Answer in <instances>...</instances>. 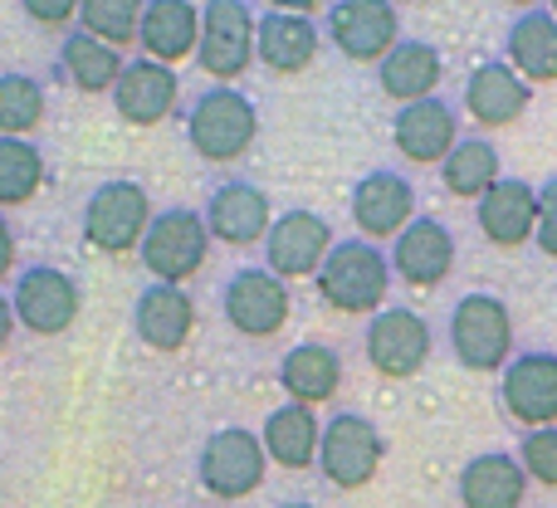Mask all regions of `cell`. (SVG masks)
<instances>
[{
	"label": "cell",
	"mask_w": 557,
	"mask_h": 508,
	"mask_svg": "<svg viewBox=\"0 0 557 508\" xmlns=\"http://www.w3.org/2000/svg\"><path fill=\"white\" fill-rule=\"evenodd\" d=\"M392 259L376 250L372 240H337L327 250L323 269H318V298H323L333 313L347 318H372L386 308V294H392Z\"/></svg>",
	"instance_id": "6da1fadb"
},
{
	"label": "cell",
	"mask_w": 557,
	"mask_h": 508,
	"mask_svg": "<svg viewBox=\"0 0 557 508\" xmlns=\"http://www.w3.org/2000/svg\"><path fill=\"white\" fill-rule=\"evenodd\" d=\"M186 137H191V152L211 166H231L260 137V113L255 103L231 84H215L206 94H196L191 117H186Z\"/></svg>",
	"instance_id": "7a4b0ae2"
},
{
	"label": "cell",
	"mask_w": 557,
	"mask_h": 508,
	"mask_svg": "<svg viewBox=\"0 0 557 508\" xmlns=\"http://www.w3.org/2000/svg\"><path fill=\"white\" fill-rule=\"evenodd\" d=\"M450 352L465 372H504L513 362V313L499 294H474L455 298L450 308Z\"/></svg>",
	"instance_id": "3957f363"
},
{
	"label": "cell",
	"mask_w": 557,
	"mask_h": 508,
	"mask_svg": "<svg viewBox=\"0 0 557 508\" xmlns=\"http://www.w3.org/2000/svg\"><path fill=\"white\" fill-rule=\"evenodd\" d=\"M206 255H211V231H206V215L191 206L157 211L137 245V259L152 274V284H186L191 274H201Z\"/></svg>",
	"instance_id": "277c9868"
},
{
	"label": "cell",
	"mask_w": 557,
	"mask_h": 508,
	"mask_svg": "<svg viewBox=\"0 0 557 508\" xmlns=\"http://www.w3.org/2000/svg\"><path fill=\"white\" fill-rule=\"evenodd\" d=\"M147 225H152V196L133 176H113V182L94 186V196L84 201V240L98 255H133Z\"/></svg>",
	"instance_id": "5b68a950"
},
{
	"label": "cell",
	"mask_w": 557,
	"mask_h": 508,
	"mask_svg": "<svg viewBox=\"0 0 557 508\" xmlns=\"http://www.w3.org/2000/svg\"><path fill=\"white\" fill-rule=\"evenodd\" d=\"M264 470H270L264 441L245 425H225V431L206 435L201 455H196V480L211 499H250L264 484Z\"/></svg>",
	"instance_id": "8992f818"
},
{
	"label": "cell",
	"mask_w": 557,
	"mask_h": 508,
	"mask_svg": "<svg viewBox=\"0 0 557 508\" xmlns=\"http://www.w3.org/2000/svg\"><path fill=\"white\" fill-rule=\"evenodd\" d=\"M386 441L362 411H337L323 425V445H318V470L333 490H367L382 470Z\"/></svg>",
	"instance_id": "52a82bcc"
},
{
	"label": "cell",
	"mask_w": 557,
	"mask_h": 508,
	"mask_svg": "<svg viewBox=\"0 0 557 508\" xmlns=\"http://www.w3.org/2000/svg\"><path fill=\"white\" fill-rule=\"evenodd\" d=\"M431 347H435L431 323L416 308H382V313L367 318L362 352L372 362V372L386 376V382H411L431 362Z\"/></svg>",
	"instance_id": "ba28073f"
},
{
	"label": "cell",
	"mask_w": 557,
	"mask_h": 508,
	"mask_svg": "<svg viewBox=\"0 0 557 508\" xmlns=\"http://www.w3.org/2000/svg\"><path fill=\"white\" fill-rule=\"evenodd\" d=\"M221 313L240 337H274L284 333L288 313H294V298H288L284 278L270 274L264 264H245L225 278Z\"/></svg>",
	"instance_id": "9c48e42d"
},
{
	"label": "cell",
	"mask_w": 557,
	"mask_h": 508,
	"mask_svg": "<svg viewBox=\"0 0 557 508\" xmlns=\"http://www.w3.org/2000/svg\"><path fill=\"white\" fill-rule=\"evenodd\" d=\"M10 308H15V323L35 337H59L74 327L84 294L78 284L54 264H29L20 269L15 288H10Z\"/></svg>",
	"instance_id": "30bf717a"
},
{
	"label": "cell",
	"mask_w": 557,
	"mask_h": 508,
	"mask_svg": "<svg viewBox=\"0 0 557 508\" xmlns=\"http://www.w3.org/2000/svg\"><path fill=\"white\" fill-rule=\"evenodd\" d=\"M327 45L352 64H382L401 45V15L392 0H333L327 5Z\"/></svg>",
	"instance_id": "8fae6325"
},
{
	"label": "cell",
	"mask_w": 557,
	"mask_h": 508,
	"mask_svg": "<svg viewBox=\"0 0 557 508\" xmlns=\"http://www.w3.org/2000/svg\"><path fill=\"white\" fill-rule=\"evenodd\" d=\"M196 64L215 84H235L255 64V15L245 0H206L201 5V45Z\"/></svg>",
	"instance_id": "7c38bea8"
},
{
	"label": "cell",
	"mask_w": 557,
	"mask_h": 508,
	"mask_svg": "<svg viewBox=\"0 0 557 508\" xmlns=\"http://www.w3.org/2000/svg\"><path fill=\"white\" fill-rule=\"evenodd\" d=\"M499 401L523 431L557 425V352H513V362L499 372Z\"/></svg>",
	"instance_id": "4fadbf2b"
},
{
	"label": "cell",
	"mask_w": 557,
	"mask_h": 508,
	"mask_svg": "<svg viewBox=\"0 0 557 508\" xmlns=\"http://www.w3.org/2000/svg\"><path fill=\"white\" fill-rule=\"evenodd\" d=\"M333 225L318 211H284L274 215L270 235H264V269L288 278H318L327 250H333Z\"/></svg>",
	"instance_id": "5bb4252c"
},
{
	"label": "cell",
	"mask_w": 557,
	"mask_h": 508,
	"mask_svg": "<svg viewBox=\"0 0 557 508\" xmlns=\"http://www.w3.org/2000/svg\"><path fill=\"white\" fill-rule=\"evenodd\" d=\"M474 225L484 245L494 250H523L539 235V186L523 176H499L490 191L474 201Z\"/></svg>",
	"instance_id": "9a60e30c"
},
{
	"label": "cell",
	"mask_w": 557,
	"mask_h": 508,
	"mask_svg": "<svg viewBox=\"0 0 557 508\" xmlns=\"http://www.w3.org/2000/svg\"><path fill=\"white\" fill-rule=\"evenodd\" d=\"M352 221H357V231H362V240H372V245L376 240H396V235L416 221V186H411V176L392 172V166L357 176V186H352Z\"/></svg>",
	"instance_id": "2e32d148"
},
{
	"label": "cell",
	"mask_w": 557,
	"mask_h": 508,
	"mask_svg": "<svg viewBox=\"0 0 557 508\" xmlns=\"http://www.w3.org/2000/svg\"><path fill=\"white\" fill-rule=\"evenodd\" d=\"M455 235L435 215H416L401 235L392 240V274L411 288H441L455 274Z\"/></svg>",
	"instance_id": "e0dca14e"
},
{
	"label": "cell",
	"mask_w": 557,
	"mask_h": 508,
	"mask_svg": "<svg viewBox=\"0 0 557 508\" xmlns=\"http://www.w3.org/2000/svg\"><path fill=\"white\" fill-rule=\"evenodd\" d=\"M460 143V113L445 98H421V103L396 108L392 117V147L411 166H441Z\"/></svg>",
	"instance_id": "ac0fdd59"
},
{
	"label": "cell",
	"mask_w": 557,
	"mask_h": 508,
	"mask_svg": "<svg viewBox=\"0 0 557 508\" xmlns=\"http://www.w3.org/2000/svg\"><path fill=\"white\" fill-rule=\"evenodd\" d=\"M201 215H206L211 240L235 245V250L260 245L264 235H270V225H274L270 196H264V186H255V182H221L211 191V201H206Z\"/></svg>",
	"instance_id": "d6986e66"
},
{
	"label": "cell",
	"mask_w": 557,
	"mask_h": 508,
	"mask_svg": "<svg viewBox=\"0 0 557 508\" xmlns=\"http://www.w3.org/2000/svg\"><path fill=\"white\" fill-rule=\"evenodd\" d=\"M465 113L484 127V133H499V127H513L533 103V88L513 74L504 59H484V64L470 69L465 78Z\"/></svg>",
	"instance_id": "ffe728a7"
},
{
	"label": "cell",
	"mask_w": 557,
	"mask_h": 508,
	"mask_svg": "<svg viewBox=\"0 0 557 508\" xmlns=\"http://www.w3.org/2000/svg\"><path fill=\"white\" fill-rule=\"evenodd\" d=\"M176 98H182V84H176V69L157 64V59H127L123 78L113 88V108L123 123L133 127H157L172 117Z\"/></svg>",
	"instance_id": "44dd1931"
},
{
	"label": "cell",
	"mask_w": 557,
	"mask_h": 508,
	"mask_svg": "<svg viewBox=\"0 0 557 508\" xmlns=\"http://www.w3.org/2000/svg\"><path fill=\"white\" fill-rule=\"evenodd\" d=\"M133 327L152 352H182L196 333V298L182 284H147L133 303Z\"/></svg>",
	"instance_id": "7402d4cb"
},
{
	"label": "cell",
	"mask_w": 557,
	"mask_h": 508,
	"mask_svg": "<svg viewBox=\"0 0 557 508\" xmlns=\"http://www.w3.org/2000/svg\"><path fill=\"white\" fill-rule=\"evenodd\" d=\"M504 64L529 88L557 84V15L548 5L519 10V20L504 29Z\"/></svg>",
	"instance_id": "603a6c76"
},
{
	"label": "cell",
	"mask_w": 557,
	"mask_h": 508,
	"mask_svg": "<svg viewBox=\"0 0 557 508\" xmlns=\"http://www.w3.org/2000/svg\"><path fill=\"white\" fill-rule=\"evenodd\" d=\"M196 45H201V5H191V0H147L143 29H137L143 59H157V64L172 69L182 59H191Z\"/></svg>",
	"instance_id": "cb8c5ba5"
},
{
	"label": "cell",
	"mask_w": 557,
	"mask_h": 508,
	"mask_svg": "<svg viewBox=\"0 0 557 508\" xmlns=\"http://www.w3.org/2000/svg\"><path fill=\"white\" fill-rule=\"evenodd\" d=\"M441 78H445V59L431 39H401V45L376 64V84H382V94L392 98L396 108L435 98Z\"/></svg>",
	"instance_id": "d4e9b609"
},
{
	"label": "cell",
	"mask_w": 557,
	"mask_h": 508,
	"mask_svg": "<svg viewBox=\"0 0 557 508\" xmlns=\"http://www.w3.org/2000/svg\"><path fill=\"white\" fill-rule=\"evenodd\" d=\"M318 45H323V29L313 25V15L270 10V15L255 20V59L270 64L274 74H304L318 59Z\"/></svg>",
	"instance_id": "484cf974"
},
{
	"label": "cell",
	"mask_w": 557,
	"mask_h": 508,
	"mask_svg": "<svg viewBox=\"0 0 557 508\" xmlns=\"http://www.w3.org/2000/svg\"><path fill=\"white\" fill-rule=\"evenodd\" d=\"M264 455L278 470H313L318 464V445H323V421L313 416V406H298V401H284L264 416Z\"/></svg>",
	"instance_id": "4316f807"
},
{
	"label": "cell",
	"mask_w": 557,
	"mask_h": 508,
	"mask_svg": "<svg viewBox=\"0 0 557 508\" xmlns=\"http://www.w3.org/2000/svg\"><path fill=\"white\" fill-rule=\"evenodd\" d=\"M278 386L298 406H323L343 386V357L327 343H298L278 357Z\"/></svg>",
	"instance_id": "83f0119b"
},
{
	"label": "cell",
	"mask_w": 557,
	"mask_h": 508,
	"mask_svg": "<svg viewBox=\"0 0 557 508\" xmlns=\"http://www.w3.org/2000/svg\"><path fill=\"white\" fill-rule=\"evenodd\" d=\"M523 494H529V474H523L519 455L484 450L460 470L465 508H523Z\"/></svg>",
	"instance_id": "f1b7e54d"
},
{
	"label": "cell",
	"mask_w": 557,
	"mask_h": 508,
	"mask_svg": "<svg viewBox=\"0 0 557 508\" xmlns=\"http://www.w3.org/2000/svg\"><path fill=\"white\" fill-rule=\"evenodd\" d=\"M123 69H127V59L113 45H103V39L84 35V29H74L59 45V78L74 84L78 94H113Z\"/></svg>",
	"instance_id": "f546056e"
},
{
	"label": "cell",
	"mask_w": 557,
	"mask_h": 508,
	"mask_svg": "<svg viewBox=\"0 0 557 508\" xmlns=\"http://www.w3.org/2000/svg\"><path fill=\"white\" fill-rule=\"evenodd\" d=\"M504 176L499 147L490 137H460L455 152L441 162V186L455 196V201H480L494 182Z\"/></svg>",
	"instance_id": "4dcf8cb0"
},
{
	"label": "cell",
	"mask_w": 557,
	"mask_h": 508,
	"mask_svg": "<svg viewBox=\"0 0 557 508\" xmlns=\"http://www.w3.org/2000/svg\"><path fill=\"white\" fill-rule=\"evenodd\" d=\"M45 186V152L29 137H0V211L29 206Z\"/></svg>",
	"instance_id": "1f68e13d"
},
{
	"label": "cell",
	"mask_w": 557,
	"mask_h": 508,
	"mask_svg": "<svg viewBox=\"0 0 557 508\" xmlns=\"http://www.w3.org/2000/svg\"><path fill=\"white\" fill-rule=\"evenodd\" d=\"M143 10H147V0H78V29L123 54V49L137 45Z\"/></svg>",
	"instance_id": "d6a6232c"
},
{
	"label": "cell",
	"mask_w": 557,
	"mask_h": 508,
	"mask_svg": "<svg viewBox=\"0 0 557 508\" xmlns=\"http://www.w3.org/2000/svg\"><path fill=\"white\" fill-rule=\"evenodd\" d=\"M45 123V84L29 74H0V137H29Z\"/></svg>",
	"instance_id": "836d02e7"
},
{
	"label": "cell",
	"mask_w": 557,
	"mask_h": 508,
	"mask_svg": "<svg viewBox=\"0 0 557 508\" xmlns=\"http://www.w3.org/2000/svg\"><path fill=\"white\" fill-rule=\"evenodd\" d=\"M519 464L533 484L543 490H557V425H543V431H529L519 445Z\"/></svg>",
	"instance_id": "e575fe53"
},
{
	"label": "cell",
	"mask_w": 557,
	"mask_h": 508,
	"mask_svg": "<svg viewBox=\"0 0 557 508\" xmlns=\"http://www.w3.org/2000/svg\"><path fill=\"white\" fill-rule=\"evenodd\" d=\"M533 245L557 259V176L539 186V235H533Z\"/></svg>",
	"instance_id": "d590c367"
},
{
	"label": "cell",
	"mask_w": 557,
	"mask_h": 508,
	"mask_svg": "<svg viewBox=\"0 0 557 508\" xmlns=\"http://www.w3.org/2000/svg\"><path fill=\"white\" fill-rule=\"evenodd\" d=\"M20 10L45 29H64L78 15V0H20Z\"/></svg>",
	"instance_id": "8d00e7d4"
},
{
	"label": "cell",
	"mask_w": 557,
	"mask_h": 508,
	"mask_svg": "<svg viewBox=\"0 0 557 508\" xmlns=\"http://www.w3.org/2000/svg\"><path fill=\"white\" fill-rule=\"evenodd\" d=\"M15 255H20V250H15V231H10V221L0 215V278L15 269Z\"/></svg>",
	"instance_id": "74e56055"
},
{
	"label": "cell",
	"mask_w": 557,
	"mask_h": 508,
	"mask_svg": "<svg viewBox=\"0 0 557 508\" xmlns=\"http://www.w3.org/2000/svg\"><path fill=\"white\" fill-rule=\"evenodd\" d=\"M270 10H284V15H313L323 0H264Z\"/></svg>",
	"instance_id": "f35d334b"
},
{
	"label": "cell",
	"mask_w": 557,
	"mask_h": 508,
	"mask_svg": "<svg viewBox=\"0 0 557 508\" xmlns=\"http://www.w3.org/2000/svg\"><path fill=\"white\" fill-rule=\"evenodd\" d=\"M10 333H15V308H10V294H0V352L10 347Z\"/></svg>",
	"instance_id": "ab89813d"
},
{
	"label": "cell",
	"mask_w": 557,
	"mask_h": 508,
	"mask_svg": "<svg viewBox=\"0 0 557 508\" xmlns=\"http://www.w3.org/2000/svg\"><path fill=\"white\" fill-rule=\"evenodd\" d=\"M274 508H318V504H308V499H284V504H274Z\"/></svg>",
	"instance_id": "60d3db41"
},
{
	"label": "cell",
	"mask_w": 557,
	"mask_h": 508,
	"mask_svg": "<svg viewBox=\"0 0 557 508\" xmlns=\"http://www.w3.org/2000/svg\"><path fill=\"white\" fill-rule=\"evenodd\" d=\"M504 5H519V10H533V5H539V0H504Z\"/></svg>",
	"instance_id": "b9f144b4"
},
{
	"label": "cell",
	"mask_w": 557,
	"mask_h": 508,
	"mask_svg": "<svg viewBox=\"0 0 557 508\" xmlns=\"http://www.w3.org/2000/svg\"><path fill=\"white\" fill-rule=\"evenodd\" d=\"M548 10H553V15H557V0H548Z\"/></svg>",
	"instance_id": "7bdbcfd3"
},
{
	"label": "cell",
	"mask_w": 557,
	"mask_h": 508,
	"mask_svg": "<svg viewBox=\"0 0 557 508\" xmlns=\"http://www.w3.org/2000/svg\"><path fill=\"white\" fill-rule=\"evenodd\" d=\"M392 5H401V0H392Z\"/></svg>",
	"instance_id": "ee69618b"
}]
</instances>
